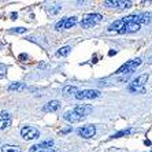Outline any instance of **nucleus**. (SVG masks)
I'll list each match as a JSON object with an SVG mask.
<instances>
[{
	"instance_id": "bb28decb",
	"label": "nucleus",
	"mask_w": 152,
	"mask_h": 152,
	"mask_svg": "<svg viewBox=\"0 0 152 152\" xmlns=\"http://www.w3.org/2000/svg\"><path fill=\"white\" fill-rule=\"evenodd\" d=\"M144 144H145V145H151V144H152V142H151V141H149V140H145V141H144Z\"/></svg>"
},
{
	"instance_id": "423d86ee",
	"label": "nucleus",
	"mask_w": 152,
	"mask_h": 152,
	"mask_svg": "<svg viewBox=\"0 0 152 152\" xmlns=\"http://www.w3.org/2000/svg\"><path fill=\"white\" fill-rule=\"evenodd\" d=\"M78 136H81L82 138H91L96 134V127L93 125H86V126H82L77 130Z\"/></svg>"
},
{
	"instance_id": "ddd939ff",
	"label": "nucleus",
	"mask_w": 152,
	"mask_h": 152,
	"mask_svg": "<svg viewBox=\"0 0 152 152\" xmlns=\"http://www.w3.org/2000/svg\"><path fill=\"white\" fill-rule=\"evenodd\" d=\"M59 102L58 100H52V102L47 103L45 106H44V111H48V113H55V111L59 108Z\"/></svg>"
},
{
	"instance_id": "4be33fe9",
	"label": "nucleus",
	"mask_w": 152,
	"mask_h": 152,
	"mask_svg": "<svg viewBox=\"0 0 152 152\" xmlns=\"http://www.w3.org/2000/svg\"><path fill=\"white\" fill-rule=\"evenodd\" d=\"M11 32H12V33H18V34H21V33H25V32H26V29H25V28H17V29H12Z\"/></svg>"
},
{
	"instance_id": "20e7f679",
	"label": "nucleus",
	"mask_w": 152,
	"mask_h": 152,
	"mask_svg": "<svg viewBox=\"0 0 152 152\" xmlns=\"http://www.w3.org/2000/svg\"><path fill=\"white\" fill-rule=\"evenodd\" d=\"M100 96L99 91H93V89H84V91H78L75 95V99L78 100H91V99H96Z\"/></svg>"
},
{
	"instance_id": "f3484780",
	"label": "nucleus",
	"mask_w": 152,
	"mask_h": 152,
	"mask_svg": "<svg viewBox=\"0 0 152 152\" xmlns=\"http://www.w3.org/2000/svg\"><path fill=\"white\" fill-rule=\"evenodd\" d=\"M26 88L25 84H21V82H15V84H11L8 86V91H23Z\"/></svg>"
},
{
	"instance_id": "dca6fc26",
	"label": "nucleus",
	"mask_w": 152,
	"mask_h": 152,
	"mask_svg": "<svg viewBox=\"0 0 152 152\" xmlns=\"http://www.w3.org/2000/svg\"><path fill=\"white\" fill-rule=\"evenodd\" d=\"M78 89L75 88V86H73V85H67V86H64L63 88V93L64 95H77Z\"/></svg>"
},
{
	"instance_id": "9b49d317",
	"label": "nucleus",
	"mask_w": 152,
	"mask_h": 152,
	"mask_svg": "<svg viewBox=\"0 0 152 152\" xmlns=\"http://www.w3.org/2000/svg\"><path fill=\"white\" fill-rule=\"evenodd\" d=\"M73 111H75L77 114H80L81 117H86L88 114H91V111H92V107H89V106H85V104H81V106H77Z\"/></svg>"
},
{
	"instance_id": "a211bd4d",
	"label": "nucleus",
	"mask_w": 152,
	"mask_h": 152,
	"mask_svg": "<svg viewBox=\"0 0 152 152\" xmlns=\"http://www.w3.org/2000/svg\"><path fill=\"white\" fill-rule=\"evenodd\" d=\"M60 8H62V4H53V6H50V8H48V14L50 15H55L58 14L60 11Z\"/></svg>"
},
{
	"instance_id": "a878e982",
	"label": "nucleus",
	"mask_w": 152,
	"mask_h": 152,
	"mask_svg": "<svg viewBox=\"0 0 152 152\" xmlns=\"http://www.w3.org/2000/svg\"><path fill=\"white\" fill-rule=\"evenodd\" d=\"M17 17H18V15L15 14V12H12V14H11V19H15V18H17Z\"/></svg>"
},
{
	"instance_id": "1a4fd4ad",
	"label": "nucleus",
	"mask_w": 152,
	"mask_h": 152,
	"mask_svg": "<svg viewBox=\"0 0 152 152\" xmlns=\"http://www.w3.org/2000/svg\"><path fill=\"white\" fill-rule=\"evenodd\" d=\"M63 119L67 121L69 124H77V122H80V121L84 119V117H81V115L77 114L75 111H69V113H66L63 115Z\"/></svg>"
},
{
	"instance_id": "412c9836",
	"label": "nucleus",
	"mask_w": 152,
	"mask_h": 152,
	"mask_svg": "<svg viewBox=\"0 0 152 152\" xmlns=\"http://www.w3.org/2000/svg\"><path fill=\"white\" fill-rule=\"evenodd\" d=\"M66 19H67V18H62V19H60V21L58 22L56 25H55V29H58V30H59V29L64 28V23H66Z\"/></svg>"
},
{
	"instance_id": "f8f14e48",
	"label": "nucleus",
	"mask_w": 152,
	"mask_h": 152,
	"mask_svg": "<svg viewBox=\"0 0 152 152\" xmlns=\"http://www.w3.org/2000/svg\"><path fill=\"white\" fill-rule=\"evenodd\" d=\"M140 28H141V25H138V23H129V25L125 26L121 32H118L119 34H125V33H133V32H137V30H140Z\"/></svg>"
},
{
	"instance_id": "6ab92c4d",
	"label": "nucleus",
	"mask_w": 152,
	"mask_h": 152,
	"mask_svg": "<svg viewBox=\"0 0 152 152\" xmlns=\"http://www.w3.org/2000/svg\"><path fill=\"white\" fill-rule=\"evenodd\" d=\"M132 133V129H126V130H121L118 132V133H115V134H113L110 138H119V137H124V136H127Z\"/></svg>"
},
{
	"instance_id": "0eeeda50",
	"label": "nucleus",
	"mask_w": 152,
	"mask_h": 152,
	"mask_svg": "<svg viewBox=\"0 0 152 152\" xmlns=\"http://www.w3.org/2000/svg\"><path fill=\"white\" fill-rule=\"evenodd\" d=\"M53 148V141L52 140H47V141H42L40 144H36L33 147H30L29 152H45L47 149Z\"/></svg>"
},
{
	"instance_id": "4468645a",
	"label": "nucleus",
	"mask_w": 152,
	"mask_h": 152,
	"mask_svg": "<svg viewBox=\"0 0 152 152\" xmlns=\"http://www.w3.org/2000/svg\"><path fill=\"white\" fill-rule=\"evenodd\" d=\"M77 22H78L77 17H69L67 19H66V23H64V28H63V29H70V28H73V26L77 23Z\"/></svg>"
},
{
	"instance_id": "393cba45",
	"label": "nucleus",
	"mask_w": 152,
	"mask_h": 152,
	"mask_svg": "<svg viewBox=\"0 0 152 152\" xmlns=\"http://www.w3.org/2000/svg\"><path fill=\"white\" fill-rule=\"evenodd\" d=\"M108 55H110V56H114V55H115V51H114V50H111L110 52H108Z\"/></svg>"
},
{
	"instance_id": "5701e85b",
	"label": "nucleus",
	"mask_w": 152,
	"mask_h": 152,
	"mask_svg": "<svg viewBox=\"0 0 152 152\" xmlns=\"http://www.w3.org/2000/svg\"><path fill=\"white\" fill-rule=\"evenodd\" d=\"M19 60H22V62L28 60V55H26V53H21V55H19Z\"/></svg>"
},
{
	"instance_id": "b1692460",
	"label": "nucleus",
	"mask_w": 152,
	"mask_h": 152,
	"mask_svg": "<svg viewBox=\"0 0 152 152\" xmlns=\"http://www.w3.org/2000/svg\"><path fill=\"white\" fill-rule=\"evenodd\" d=\"M70 130H71V127H69V129H63V130L60 132V133H62V134H64V133H69Z\"/></svg>"
},
{
	"instance_id": "7ed1b4c3",
	"label": "nucleus",
	"mask_w": 152,
	"mask_h": 152,
	"mask_svg": "<svg viewBox=\"0 0 152 152\" xmlns=\"http://www.w3.org/2000/svg\"><path fill=\"white\" fill-rule=\"evenodd\" d=\"M102 19H103L102 14H97V12H95V14H86L81 21V28H85V29L92 28L96 23H99Z\"/></svg>"
},
{
	"instance_id": "2eb2a0df",
	"label": "nucleus",
	"mask_w": 152,
	"mask_h": 152,
	"mask_svg": "<svg viewBox=\"0 0 152 152\" xmlns=\"http://www.w3.org/2000/svg\"><path fill=\"white\" fill-rule=\"evenodd\" d=\"M1 152H21V148L17 145H3Z\"/></svg>"
},
{
	"instance_id": "f257e3e1",
	"label": "nucleus",
	"mask_w": 152,
	"mask_h": 152,
	"mask_svg": "<svg viewBox=\"0 0 152 152\" xmlns=\"http://www.w3.org/2000/svg\"><path fill=\"white\" fill-rule=\"evenodd\" d=\"M148 81V74H141L140 77H137L134 81L129 85V91L130 92H136V93H145L144 85L145 82Z\"/></svg>"
},
{
	"instance_id": "aec40b11",
	"label": "nucleus",
	"mask_w": 152,
	"mask_h": 152,
	"mask_svg": "<svg viewBox=\"0 0 152 152\" xmlns=\"http://www.w3.org/2000/svg\"><path fill=\"white\" fill-rule=\"evenodd\" d=\"M70 50H71V47H69V45L62 47V48H60V50L56 52V55H58V56H66V55L70 52Z\"/></svg>"
},
{
	"instance_id": "39448f33",
	"label": "nucleus",
	"mask_w": 152,
	"mask_h": 152,
	"mask_svg": "<svg viewBox=\"0 0 152 152\" xmlns=\"http://www.w3.org/2000/svg\"><path fill=\"white\" fill-rule=\"evenodd\" d=\"M21 136L25 138V140H36V138L40 137V133L36 127L25 126L21 129Z\"/></svg>"
},
{
	"instance_id": "cd10ccee",
	"label": "nucleus",
	"mask_w": 152,
	"mask_h": 152,
	"mask_svg": "<svg viewBox=\"0 0 152 152\" xmlns=\"http://www.w3.org/2000/svg\"><path fill=\"white\" fill-rule=\"evenodd\" d=\"M151 152H152V151H151Z\"/></svg>"
},
{
	"instance_id": "6e6552de",
	"label": "nucleus",
	"mask_w": 152,
	"mask_h": 152,
	"mask_svg": "<svg viewBox=\"0 0 152 152\" xmlns=\"http://www.w3.org/2000/svg\"><path fill=\"white\" fill-rule=\"evenodd\" d=\"M104 6H108V7H115V8H129L132 7L130 1H119V0H106L104 1Z\"/></svg>"
},
{
	"instance_id": "f03ea898",
	"label": "nucleus",
	"mask_w": 152,
	"mask_h": 152,
	"mask_svg": "<svg viewBox=\"0 0 152 152\" xmlns=\"http://www.w3.org/2000/svg\"><path fill=\"white\" fill-rule=\"evenodd\" d=\"M140 64H141V59H140V58L133 59V60H129V62H126L125 64H122L115 73H117V74H126V73L127 74H130V73H133Z\"/></svg>"
},
{
	"instance_id": "9d476101",
	"label": "nucleus",
	"mask_w": 152,
	"mask_h": 152,
	"mask_svg": "<svg viewBox=\"0 0 152 152\" xmlns=\"http://www.w3.org/2000/svg\"><path fill=\"white\" fill-rule=\"evenodd\" d=\"M0 127H1V130H4V129H7L8 126L11 125V117H10V114L6 113V111H3L1 113V117H0Z\"/></svg>"
}]
</instances>
